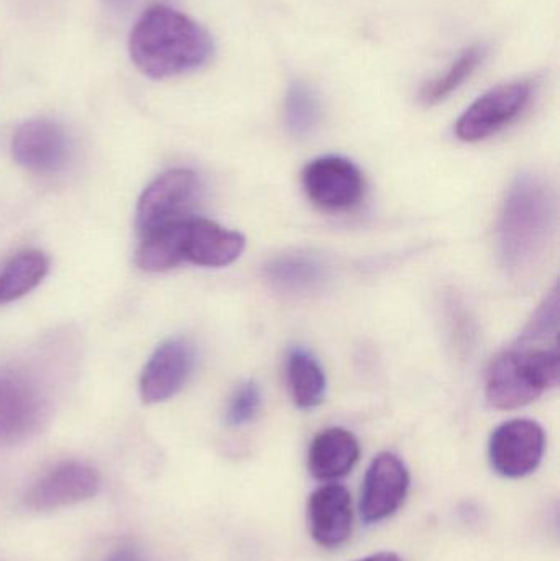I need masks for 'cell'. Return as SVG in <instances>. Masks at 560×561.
<instances>
[{
  "mask_svg": "<svg viewBox=\"0 0 560 561\" xmlns=\"http://www.w3.org/2000/svg\"><path fill=\"white\" fill-rule=\"evenodd\" d=\"M128 49L138 71L151 79H167L206 66L214 55V42L190 16L155 5L135 23Z\"/></svg>",
  "mask_w": 560,
  "mask_h": 561,
  "instance_id": "1",
  "label": "cell"
},
{
  "mask_svg": "<svg viewBox=\"0 0 560 561\" xmlns=\"http://www.w3.org/2000/svg\"><path fill=\"white\" fill-rule=\"evenodd\" d=\"M556 224L551 184L535 173H523L506 194L499 226L500 256L515 273L533 268L545 253Z\"/></svg>",
  "mask_w": 560,
  "mask_h": 561,
  "instance_id": "2",
  "label": "cell"
},
{
  "mask_svg": "<svg viewBox=\"0 0 560 561\" xmlns=\"http://www.w3.org/2000/svg\"><path fill=\"white\" fill-rule=\"evenodd\" d=\"M558 382V346L519 343L490 365L487 399L493 408L512 411L532 404Z\"/></svg>",
  "mask_w": 560,
  "mask_h": 561,
  "instance_id": "3",
  "label": "cell"
},
{
  "mask_svg": "<svg viewBox=\"0 0 560 561\" xmlns=\"http://www.w3.org/2000/svg\"><path fill=\"white\" fill-rule=\"evenodd\" d=\"M533 92V81L510 82L492 89L460 115L456 125L457 137L469 144L493 137L523 114Z\"/></svg>",
  "mask_w": 560,
  "mask_h": 561,
  "instance_id": "4",
  "label": "cell"
},
{
  "mask_svg": "<svg viewBox=\"0 0 560 561\" xmlns=\"http://www.w3.org/2000/svg\"><path fill=\"white\" fill-rule=\"evenodd\" d=\"M302 186L316 206L331 213L352 209L365 193L361 170L342 157H322L311 161L302 171Z\"/></svg>",
  "mask_w": 560,
  "mask_h": 561,
  "instance_id": "5",
  "label": "cell"
},
{
  "mask_svg": "<svg viewBox=\"0 0 560 561\" xmlns=\"http://www.w3.org/2000/svg\"><path fill=\"white\" fill-rule=\"evenodd\" d=\"M546 435L541 425L515 419L500 425L490 438V463L505 478H525L538 470L545 457Z\"/></svg>",
  "mask_w": 560,
  "mask_h": 561,
  "instance_id": "6",
  "label": "cell"
},
{
  "mask_svg": "<svg viewBox=\"0 0 560 561\" xmlns=\"http://www.w3.org/2000/svg\"><path fill=\"white\" fill-rule=\"evenodd\" d=\"M197 187L196 173L190 170H171L158 176L138 201L137 229L140 236L186 217L184 213L196 197Z\"/></svg>",
  "mask_w": 560,
  "mask_h": 561,
  "instance_id": "7",
  "label": "cell"
},
{
  "mask_svg": "<svg viewBox=\"0 0 560 561\" xmlns=\"http://www.w3.org/2000/svg\"><path fill=\"white\" fill-rule=\"evenodd\" d=\"M101 478L89 465L66 461L39 478L26 493L30 510L46 513L84 503L98 494Z\"/></svg>",
  "mask_w": 560,
  "mask_h": 561,
  "instance_id": "8",
  "label": "cell"
},
{
  "mask_svg": "<svg viewBox=\"0 0 560 561\" xmlns=\"http://www.w3.org/2000/svg\"><path fill=\"white\" fill-rule=\"evenodd\" d=\"M410 490V471L400 457L390 451L374 458L362 488L361 514L374 524L393 516Z\"/></svg>",
  "mask_w": 560,
  "mask_h": 561,
  "instance_id": "9",
  "label": "cell"
},
{
  "mask_svg": "<svg viewBox=\"0 0 560 561\" xmlns=\"http://www.w3.org/2000/svg\"><path fill=\"white\" fill-rule=\"evenodd\" d=\"M43 401L38 389L22 373L0 371V444L25 440L38 431Z\"/></svg>",
  "mask_w": 560,
  "mask_h": 561,
  "instance_id": "10",
  "label": "cell"
},
{
  "mask_svg": "<svg viewBox=\"0 0 560 561\" xmlns=\"http://www.w3.org/2000/svg\"><path fill=\"white\" fill-rule=\"evenodd\" d=\"M196 362L194 346L186 339H171L155 350L140 378L145 404H160L181 391Z\"/></svg>",
  "mask_w": 560,
  "mask_h": 561,
  "instance_id": "11",
  "label": "cell"
},
{
  "mask_svg": "<svg viewBox=\"0 0 560 561\" xmlns=\"http://www.w3.org/2000/svg\"><path fill=\"white\" fill-rule=\"evenodd\" d=\"M68 135L61 125L46 118L25 122L13 135L12 154L20 167L33 173H56L68 163Z\"/></svg>",
  "mask_w": 560,
  "mask_h": 561,
  "instance_id": "12",
  "label": "cell"
},
{
  "mask_svg": "<svg viewBox=\"0 0 560 561\" xmlns=\"http://www.w3.org/2000/svg\"><path fill=\"white\" fill-rule=\"evenodd\" d=\"M309 533L318 546L338 549L354 527L352 496L342 484H324L308 501Z\"/></svg>",
  "mask_w": 560,
  "mask_h": 561,
  "instance_id": "13",
  "label": "cell"
},
{
  "mask_svg": "<svg viewBox=\"0 0 560 561\" xmlns=\"http://www.w3.org/2000/svg\"><path fill=\"white\" fill-rule=\"evenodd\" d=\"M245 237L224 229L213 220L187 217L184 259L194 265L220 268L230 265L242 255Z\"/></svg>",
  "mask_w": 560,
  "mask_h": 561,
  "instance_id": "14",
  "label": "cell"
},
{
  "mask_svg": "<svg viewBox=\"0 0 560 561\" xmlns=\"http://www.w3.org/2000/svg\"><path fill=\"white\" fill-rule=\"evenodd\" d=\"M361 458V445L352 432L341 427L325 428L309 447L308 467L312 477L334 481L351 473Z\"/></svg>",
  "mask_w": 560,
  "mask_h": 561,
  "instance_id": "15",
  "label": "cell"
},
{
  "mask_svg": "<svg viewBox=\"0 0 560 561\" xmlns=\"http://www.w3.org/2000/svg\"><path fill=\"white\" fill-rule=\"evenodd\" d=\"M265 275L279 293L311 294L324 286L328 270L315 256L286 253L266 265Z\"/></svg>",
  "mask_w": 560,
  "mask_h": 561,
  "instance_id": "16",
  "label": "cell"
},
{
  "mask_svg": "<svg viewBox=\"0 0 560 561\" xmlns=\"http://www.w3.org/2000/svg\"><path fill=\"white\" fill-rule=\"evenodd\" d=\"M187 217L151 230L141 237L137 252L138 268L147 273H163L176 268L184 260Z\"/></svg>",
  "mask_w": 560,
  "mask_h": 561,
  "instance_id": "17",
  "label": "cell"
},
{
  "mask_svg": "<svg viewBox=\"0 0 560 561\" xmlns=\"http://www.w3.org/2000/svg\"><path fill=\"white\" fill-rule=\"evenodd\" d=\"M289 391L298 408L312 409L321 404L325 396V375L318 359L305 348L289 352L286 362Z\"/></svg>",
  "mask_w": 560,
  "mask_h": 561,
  "instance_id": "18",
  "label": "cell"
},
{
  "mask_svg": "<svg viewBox=\"0 0 560 561\" xmlns=\"http://www.w3.org/2000/svg\"><path fill=\"white\" fill-rule=\"evenodd\" d=\"M48 270V259L38 250H26L13 256L0 270V306L26 296L45 279Z\"/></svg>",
  "mask_w": 560,
  "mask_h": 561,
  "instance_id": "19",
  "label": "cell"
},
{
  "mask_svg": "<svg viewBox=\"0 0 560 561\" xmlns=\"http://www.w3.org/2000/svg\"><path fill=\"white\" fill-rule=\"evenodd\" d=\"M489 55L485 45H473L467 48L444 75L437 76L433 81L427 82L420 92V101L424 105H436L446 101L450 94L457 91L470 76L480 68Z\"/></svg>",
  "mask_w": 560,
  "mask_h": 561,
  "instance_id": "20",
  "label": "cell"
},
{
  "mask_svg": "<svg viewBox=\"0 0 560 561\" xmlns=\"http://www.w3.org/2000/svg\"><path fill=\"white\" fill-rule=\"evenodd\" d=\"M286 127L295 137H306L321 121V102L306 82H295L286 94Z\"/></svg>",
  "mask_w": 560,
  "mask_h": 561,
  "instance_id": "21",
  "label": "cell"
},
{
  "mask_svg": "<svg viewBox=\"0 0 560 561\" xmlns=\"http://www.w3.org/2000/svg\"><path fill=\"white\" fill-rule=\"evenodd\" d=\"M559 335V290L556 287L551 296L545 300L538 312L529 320L528 327L523 332L519 343L539 346V343L558 342Z\"/></svg>",
  "mask_w": 560,
  "mask_h": 561,
  "instance_id": "22",
  "label": "cell"
},
{
  "mask_svg": "<svg viewBox=\"0 0 560 561\" xmlns=\"http://www.w3.org/2000/svg\"><path fill=\"white\" fill-rule=\"evenodd\" d=\"M262 405V391L256 382L249 381L237 389L227 409V424L242 427L250 424L259 415Z\"/></svg>",
  "mask_w": 560,
  "mask_h": 561,
  "instance_id": "23",
  "label": "cell"
},
{
  "mask_svg": "<svg viewBox=\"0 0 560 561\" xmlns=\"http://www.w3.org/2000/svg\"><path fill=\"white\" fill-rule=\"evenodd\" d=\"M105 561H144V559H141L140 553L135 552L134 549H122L112 553Z\"/></svg>",
  "mask_w": 560,
  "mask_h": 561,
  "instance_id": "24",
  "label": "cell"
},
{
  "mask_svg": "<svg viewBox=\"0 0 560 561\" xmlns=\"http://www.w3.org/2000/svg\"><path fill=\"white\" fill-rule=\"evenodd\" d=\"M355 561H401V559L400 557L395 556V553L391 552H380L375 553V556L365 557V559Z\"/></svg>",
  "mask_w": 560,
  "mask_h": 561,
  "instance_id": "25",
  "label": "cell"
},
{
  "mask_svg": "<svg viewBox=\"0 0 560 561\" xmlns=\"http://www.w3.org/2000/svg\"><path fill=\"white\" fill-rule=\"evenodd\" d=\"M108 3H111L112 7H117V9H124V7H127L128 3L132 2V0H107Z\"/></svg>",
  "mask_w": 560,
  "mask_h": 561,
  "instance_id": "26",
  "label": "cell"
}]
</instances>
